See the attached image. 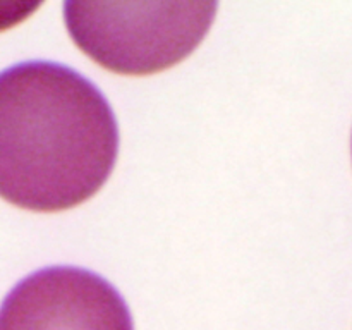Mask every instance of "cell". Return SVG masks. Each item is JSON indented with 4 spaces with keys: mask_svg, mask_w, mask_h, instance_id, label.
Listing matches in <instances>:
<instances>
[{
    "mask_svg": "<svg viewBox=\"0 0 352 330\" xmlns=\"http://www.w3.org/2000/svg\"><path fill=\"white\" fill-rule=\"evenodd\" d=\"M0 330H134L112 284L79 267H47L17 282L0 305Z\"/></svg>",
    "mask_w": 352,
    "mask_h": 330,
    "instance_id": "cell-3",
    "label": "cell"
},
{
    "mask_svg": "<svg viewBox=\"0 0 352 330\" xmlns=\"http://www.w3.org/2000/svg\"><path fill=\"white\" fill-rule=\"evenodd\" d=\"M119 153L112 107L67 65L28 60L0 72V198L33 212L81 205Z\"/></svg>",
    "mask_w": 352,
    "mask_h": 330,
    "instance_id": "cell-1",
    "label": "cell"
},
{
    "mask_svg": "<svg viewBox=\"0 0 352 330\" xmlns=\"http://www.w3.org/2000/svg\"><path fill=\"white\" fill-rule=\"evenodd\" d=\"M213 2H67L64 17L74 43L117 74L146 76L184 60L215 19Z\"/></svg>",
    "mask_w": 352,
    "mask_h": 330,
    "instance_id": "cell-2",
    "label": "cell"
}]
</instances>
